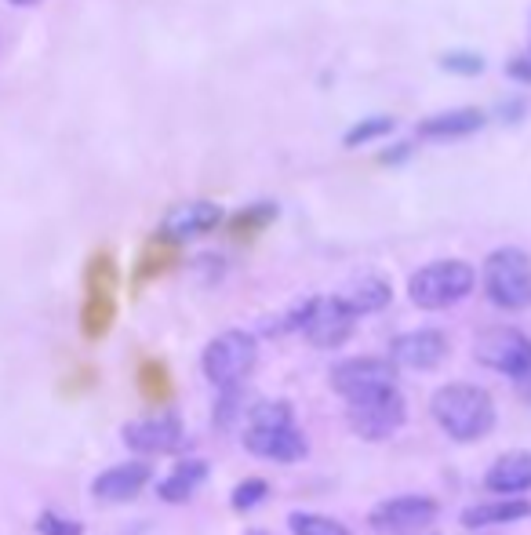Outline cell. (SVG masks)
<instances>
[{
  "label": "cell",
  "instance_id": "9a60e30c",
  "mask_svg": "<svg viewBox=\"0 0 531 535\" xmlns=\"http://www.w3.org/2000/svg\"><path fill=\"white\" fill-rule=\"evenodd\" d=\"M484 488L495 495L531 492V452H506L488 466Z\"/></svg>",
  "mask_w": 531,
  "mask_h": 535
},
{
  "label": "cell",
  "instance_id": "8992f818",
  "mask_svg": "<svg viewBox=\"0 0 531 535\" xmlns=\"http://www.w3.org/2000/svg\"><path fill=\"white\" fill-rule=\"evenodd\" d=\"M473 357H477L484 368H491V372H502V375H510V379H517V375H524L531 368V339L524 332H517V328L499 324V328H488V332L477 335Z\"/></svg>",
  "mask_w": 531,
  "mask_h": 535
},
{
  "label": "cell",
  "instance_id": "cb8c5ba5",
  "mask_svg": "<svg viewBox=\"0 0 531 535\" xmlns=\"http://www.w3.org/2000/svg\"><path fill=\"white\" fill-rule=\"evenodd\" d=\"M266 481L262 477H248V481H241V485L233 488V495H230V503H233V510H251L255 503H262L266 499Z\"/></svg>",
  "mask_w": 531,
  "mask_h": 535
},
{
  "label": "cell",
  "instance_id": "3957f363",
  "mask_svg": "<svg viewBox=\"0 0 531 535\" xmlns=\"http://www.w3.org/2000/svg\"><path fill=\"white\" fill-rule=\"evenodd\" d=\"M484 292L499 310L531 306V259L521 248H499L484 259Z\"/></svg>",
  "mask_w": 531,
  "mask_h": 535
},
{
  "label": "cell",
  "instance_id": "6da1fadb",
  "mask_svg": "<svg viewBox=\"0 0 531 535\" xmlns=\"http://www.w3.org/2000/svg\"><path fill=\"white\" fill-rule=\"evenodd\" d=\"M433 419L441 423V430L451 437V441H481V437L491 434L495 426V404H491L488 390L473 383H448L441 386L430 401Z\"/></svg>",
  "mask_w": 531,
  "mask_h": 535
},
{
  "label": "cell",
  "instance_id": "f1b7e54d",
  "mask_svg": "<svg viewBox=\"0 0 531 535\" xmlns=\"http://www.w3.org/2000/svg\"><path fill=\"white\" fill-rule=\"evenodd\" d=\"M521 113H524V102H510V106H502V117H506V121H517Z\"/></svg>",
  "mask_w": 531,
  "mask_h": 535
},
{
  "label": "cell",
  "instance_id": "5b68a950",
  "mask_svg": "<svg viewBox=\"0 0 531 535\" xmlns=\"http://www.w3.org/2000/svg\"><path fill=\"white\" fill-rule=\"evenodd\" d=\"M404 397L397 394V386L390 390H379V394H368L361 401H346V419H350V430L364 441H386L404 426Z\"/></svg>",
  "mask_w": 531,
  "mask_h": 535
},
{
  "label": "cell",
  "instance_id": "44dd1931",
  "mask_svg": "<svg viewBox=\"0 0 531 535\" xmlns=\"http://www.w3.org/2000/svg\"><path fill=\"white\" fill-rule=\"evenodd\" d=\"M288 528L295 535H350L346 525H339V521H331V517H321V514H291Z\"/></svg>",
  "mask_w": 531,
  "mask_h": 535
},
{
  "label": "cell",
  "instance_id": "8fae6325",
  "mask_svg": "<svg viewBox=\"0 0 531 535\" xmlns=\"http://www.w3.org/2000/svg\"><path fill=\"white\" fill-rule=\"evenodd\" d=\"M390 354H393V364H401V368L433 372V368L448 357V335L437 332V328H422V332L397 335Z\"/></svg>",
  "mask_w": 531,
  "mask_h": 535
},
{
  "label": "cell",
  "instance_id": "ba28073f",
  "mask_svg": "<svg viewBox=\"0 0 531 535\" xmlns=\"http://www.w3.org/2000/svg\"><path fill=\"white\" fill-rule=\"evenodd\" d=\"M331 386L346 401H361L368 394L397 386V368L390 361H379V357H353V361H342L331 372Z\"/></svg>",
  "mask_w": 531,
  "mask_h": 535
},
{
  "label": "cell",
  "instance_id": "30bf717a",
  "mask_svg": "<svg viewBox=\"0 0 531 535\" xmlns=\"http://www.w3.org/2000/svg\"><path fill=\"white\" fill-rule=\"evenodd\" d=\"M244 448L259 459H270V463H299L306 459L310 445L306 437L295 430V423H281V426H251L244 430Z\"/></svg>",
  "mask_w": 531,
  "mask_h": 535
},
{
  "label": "cell",
  "instance_id": "d4e9b609",
  "mask_svg": "<svg viewBox=\"0 0 531 535\" xmlns=\"http://www.w3.org/2000/svg\"><path fill=\"white\" fill-rule=\"evenodd\" d=\"M37 528H41V535H84V525L66 521V517L51 514V510H44V514L37 517Z\"/></svg>",
  "mask_w": 531,
  "mask_h": 535
},
{
  "label": "cell",
  "instance_id": "ffe728a7",
  "mask_svg": "<svg viewBox=\"0 0 531 535\" xmlns=\"http://www.w3.org/2000/svg\"><path fill=\"white\" fill-rule=\"evenodd\" d=\"M393 128H397V121L393 117H368V121H357L350 128V132L342 135V142L346 146H364V142H375V139H382V135H390Z\"/></svg>",
  "mask_w": 531,
  "mask_h": 535
},
{
  "label": "cell",
  "instance_id": "ac0fdd59",
  "mask_svg": "<svg viewBox=\"0 0 531 535\" xmlns=\"http://www.w3.org/2000/svg\"><path fill=\"white\" fill-rule=\"evenodd\" d=\"M204 477H208V463H201V459H182V463L161 481L157 495H161L164 503H186V499H193V492L204 485Z\"/></svg>",
  "mask_w": 531,
  "mask_h": 535
},
{
  "label": "cell",
  "instance_id": "4dcf8cb0",
  "mask_svg": "<svg viewBox=\"0 0 531 535\" xmlns=\"http://www.w3.org/2000/svg\"><path fill=\"white\" fill-rule=\"evenodd\" d=\"M251 535H262V532H251Z\"/></svg>",
  "mask_w": 531,
  "mask_h": 535
},
{
  "label": "cell",
  "instance_id": "9c48e42d",
  "mask_svg": "<svg viewBox=\"0 0 531 535\" xmlns=\"http://www.w3.org/2000/svg\"><path fill=\"white\" fill-rule=\"evenodd\" d=\"M441 506L433 503L430 495H397V499H386L368 514V525L382 535H397V532H415V528L430 525L437 517Z\"/></svg>",
  "mask_w": 531,
  "mask_h": 535
},
{
  "label": "cell",
  "instance_id": "7c38bea8",
  "mask_svg": "<svg viewBox=\"0 0 531 535\" xmlns=\"http://www.w3.org/2000/svg\"><path fill=\"white\" fill-rule=\"evenodd\" d=\"M222 223V208L211 201H190L171 208L168 219H164V237L168 241H193V237H204L215 226Z\"/></svg>",
  "mask_w": 531,
  "mask_h": 535
},
{
  "label": "cell",
  "instance_id": "484cf974",
  "mask_svg": "<svg viewBox=\"0 0 531 535\" xmlns=\"http://www.w3.org/2000/svg\"><path fill=\"white\" fill-rule=\"evenodd\" d=\"M506 73H510L513 81L531 84V55H524V59H510L506 62Z\"/></svg>",
  "mask_w": 531,
  "mask_h": 535
},
{
  "label": "cell",
  "instance_id": "4316f807",
  "mask_svg": "<svg viewBox=\"0 0 531 535\" xmlns=\"http://www.w3.org/2000/svg\"><path fill=\"white\" fill-rule=\"evenodd\" d=\"M513 383H517V394L524 397V401L531 404V368L524 375H517V379H513Z\"/></svg>",
  "mask_w": 531,
  "mask_h": 535
},
{
  "label": "cell",
  "instance_id": "83f0119b",
  "mask_svg": "<svg viewBox=\"0 0 531 535\" xmlns=\"http://www.w3.org/2000/svg\"><path fill=\"white\" fill-rule=\"evenodd\" d=\"M408 153H411V146H393V153H386V157H382V164H397V161H404Z\"/></svg>",
  "mask_w": 531,
  "mask_h": 535
},
{
  "label": "cell",
  "instance_id": "5bb4252c",
  "mask_svg": "<svg viewBox=\"0 0 531 535\" xmlns=\"http://www.w3.org/2000/svg\"><path fill=\"white\" fill-rule=\"evenodd\" d=\"M150 477H153L150 463H121L95 477L91 492H95V499H102V503H128V499H135L142 488L150 485Z\"/></svg>",
  "mask_w": 531,
  "mask_h": 535
},
{
  "label": "cell",
  "instance_id": "f546056e",
  "mask_svg": "<svg viewBox=\"0 0 531 535\" xmlns=\"http://www.w3.org/2000/svg\"><path fill=\"white\" fill-rule=\"evenodd\" d=\"M11 4H19V8H30V4H41V0H11Z\"/></svg>",
  "mask_w": 531,
  "mask_h": 535
},
{
  "label": "cell",
  "instance_id": "7402d4cb",
  "mask_svg": "<svg viewBox=\"0 0 531 535\" xmlns=\"http://www.w3.org/2000/svg\"><path fill=\"white\" fill-rule=\"evenodd\" d=\"M273 215H277V208H273V204H255V208H244V212L230 223L233 237H251V233H259L262 226L270 223Z\"/></svg>",
  "mask_w": 531,
  "mask_h": 535
},
{
  "label": "cell",
  "instance_id": "603a6c76",
  "mask_svg": "<svg viewBox=\"0 0 531 535\" xmlns=\"http://www.w3.org/2000/svg\"><path fill=\"white\" fill-rule=\"evenodd\" d=\"M441 70L459 73V77H477V73H484V59L473 51H448L441 59Z\"/></svg>",
  "mask_w": 531,
  "mask_h": 535
},
{
  "label": "cell",
  "instance_id": "52a82bcc",
  "mask_svg": "<svg viewBox=\"0 0 531 535\" xmlns=\"http://www.w3.org/2000/svg\"><path fill=\"white\" fill-rule=\"evenodd\" d=\"M353 321L357 313L350 310V303L335 295V299H310V310L302 317V332L313 346L321 350H335L353 335Z\"/></svg>",
  "mask_w": 531,
  "mask_h": 535
},
{
  "label": "cell",
  "instance_id": "d6986e66",
  "mask_svg": "<svg viewBox=\"0 0 531 535\" xmlns=\"http://www.w3.org/2000/svg\"><path fill=\"white\" fill-rule=\"evenodd\" d=\"M346 303H350L353 313H379L382 306H390L393 299V288L382 277H375V273H368V277H357V281L350 284V292L342 295Z\"/></svg>",
  "mask_w": 531,
  "mask_h": 535
},
{
  "label": "cell",
  "instance_id": "2e32d148",
  "mask_svg": "<svg viewBox=\"0 0 531 535\" xmlns=\"http://www.w3.org/2000/svg\"><path fill=\"white\" fill-rule=\"evenodd\" d=\"M484 128V113L473 110V106H462V110H448V113H433L419 124V139H466V135L481 132Z\"/></svg>",
  "mask_w": 531,
  "mask_h": 535
},
{
  "label": "cell",
  "instance_id": "4fadbf2b",
  "mask_svg": "<svg viewBox=\"0 0 531 535\" xmlns=\"http://www.w3.org/2000/svg\"><path fill=\"white\" fill-rule=\"evenodd\" d=\"M182 441V426L175 415H161V419H142V423L124 426V445L139 455L171 452Z\"/></svg>",
  "mask_w": 531,
  "mask_h": 535
},
{
  "label": "cell",
  "instance_id": "7a4b0ae2",
  "mask_svg": "<svg viewBox=\"0 0 531 535\" xmlns=\"http://www.w3.org/2000/svg\"><path fill=\"white\" fill-rule=\"evenodd\" d=\"M473 284H477V273H473L470 263L441 259V263H430L419 273H411L408 295L419 310H448L473 292Z\"/></svg>",
  "mask_w": 531,
  "mask_h": 535
},
{
  "label": "cell",
  "instance_id": "e0dca14e",
  "mask_svg": "<svg viewBox=\"0 0 531 535\" xmlns=\"http://www.w3.org/2000/svg\"><path fill=\"white\" fill-rule=\"evenodd\" d=\"M524 517H531L528 499H510V495H502L499 503L470 506V510L462 514V525L466 528H491V525H513V521H524Z\"/></svg>",
  "mask_w": 531,
  "mask_h": 535
},
{
  "label": "cell",
  "instance_id": "277c9868",
  "mask_svg": "<svg viewBox=\"0 0 531 535\" xmlns=\"http://www.w3.org/2000/svg\"><path fill=\"white\" fill-rule=\"evenodd\" d=\"M255 357H259V343L248 332H222L208 343V350L201 357V368L208 375V383L222 386V390H233L255 368Z\"/></svg>",
  "mask_w": 531,
  "mask_h": 535
}]
</instances>
